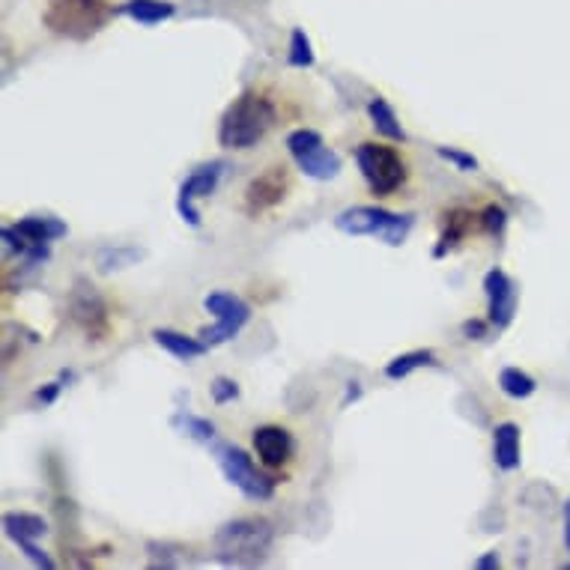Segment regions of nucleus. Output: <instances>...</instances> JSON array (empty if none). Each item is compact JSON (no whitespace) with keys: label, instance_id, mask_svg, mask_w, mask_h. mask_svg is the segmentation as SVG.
<instances>
[{"label":"nucleus","instance_id":"5","mask_svg":"<svg viewBox=\"0 0 570 570\" xmlns=\"http://www.w3.org/2000/svg\"><path fill=\"white\" fill-rule=\"evenodd\" d=\"M415 219L412 215H398V212L382 210V207H350L338 212L335 228L347 236H380L386 245L398 249L410 236Z\"/></svg>","mask_w":570,"mask_h":570},{"label":"nucleus","instance_id":"6","mask_svg":"<svg viewBox=\"0 0 570 570\" xmlns=\"http://www.w3.org/2000/svg\"><path fill=\"white\" fill-rule=\"evenodd\" d=\"M215 461H219V469L224 478L231 481L233 487L251 502H266L275 496V487L278 481L266 475V472L257 469V463L251 461V454L240 445H231V442H221L215 448Z\"/></svg>","mask_w":570,"mask_h":570},{"label":"nucleus","instance_id":"12","mask_svg":"<svg viewBox=\"0 0 570 570\" xmlns=\"http://www.w3.org/2000/svg\"><path fill=\"white\" fill-rule=\"evenodd\" d=\"M254 451L266 469H281L293 461L296 454V436L281 424H261L254 431Z\"/></svg>","mask_w":570,"mask_h":570},{"label":"nucleus","instance_id":"28","mask_svg":"<svg viewBox=\"0 0 570 570\" xmlns=\"http://www.w3.org/2000/svg\"><path fill=\"white\" fill-rule=\"evenodd\" d=\"M19 550L24 552V556H28V559H31L36 568H45V570L54 568V559H51V556H45V552L36 547V540H19Z\"/></svg>","mask_w":570,"mask_h":570},{"label":"nucleus","instance_id":"31","mask_svg":"<svg viewBox=\"0 0 570 570\" xmlns=\"http://www.w3.org/2000/svg\"><path fill=\"white\" fill-rule=\"evenodd\" d=\"M475 568H478V570L499 568V552H487V556H481V559L475 561Z\"/></svg>","mask_w":570,"mask_h":570},{"label":"nucleus","instance_id":"15","mask_svg":"<svg viewBox=\"0 0 570 570\" xmlns=\"http://www.w3.org/2000/svg\"><path fill=\"white\" fill-rule=\"evenodd\" d=\"M15 231L31 242L33 249H49L51 242L61 240L70 233V228L61 219H51V215H28L15 224Z\"/></svg>","mask_w":570,"mask_h":570},{"label":"nucleus","instance_id":"14","mask_svg":"<svg viewBox=\"0 0 570 570\" xmlns=\"http://www.w3.org/2000/svg\"><path fill=\"white\" fill-rule=\"evenodd\" d=\"M493 461L502 472L520 469V428L514 421H502L493 431Z\"/></svg>","mask_w":570,"mask_h":570},{"label":"nucleus","instance_id":"3","mask_svg":"<svg viewBox=\"0 0 570 570\" xmlns=\"http://www.w3.org/2000/svg\"><path fill=\"white\" fill-rule=\"evenodd\" d=\"M352 156H356V165H359L368 189L377 198H391L394 191H401L407 180H410V165H407L398 147L365 140V144L356 147Z\"/></svg>","mask_w":570,"mask_h":570},{"label":"nucleus","instance_id":"2","mask_svg":"<svg viewBox=\"0 0 570 570\" xmlns=\"http://www.w3.org/2000/svg\"><path fill=\"white\" fill-rule=\"evenodd\" d=\"M275 543V526L263 517H240L215 531V559L228 568L261 564Z\"/></svg>","mask_w":570,"mask_h":570},{"label":"nucleus","instance_id":"7","mask_svg":"<svg viewBox=\"0 0 570 570\" xmlns=\"http://www.w3.org/2000/svg\"><path fill=\"white\" fill-rule=\"evenodd\" d=\"M287 152H291V159L296 161V168L310 177V180H335L344 168V161L335 150L326 147V140H323L320 131L314 129H296L287 135Z\"/></svg>","mask_w":570,"mask_h":570},{"label":"nucleus","instance_id":"32","mask_svg":"<svg viewBox=\"0 0 570 570\" xmlns=\"http://www.w3.org/2000/svg\"><path fill=\"white\" fill-rule=\"evenodd\" d=\"M359 398H361V386L356 380H350L347 382V398H344V407H347L350 401H359Z\"/></svg>","mask_w":570,"mask_h":570},{"label":"nucleus","instance_id":"13","mask_svg":"<svg viewBox=\"0 0 570 570\" xmlns=\"http://www.w3.org/2000/svg\"><path fill=\"white\" fill-rule=\"evenodd\" d=\"M72 317L93 340H99L108 331V310H105V302L99 299V293L93 287L78 284V293L72 296Z\"/></svg>","mask_w":570,"mask_h":570},{"label":"nucleus","instance_id":"33","mask_svg":"<svg viewBox=\"0 0 570 570\" xmlns=\"http://www.w3.org/2000/svg\"><path fill=\"white\" fill-rule=\"evenodd\" d=\"M564 547L570 552V499L564 502Z\"/></svg>","mask_w":570,"mask_h":570},{"label":"nucleus","instance_id":"10","mask_svg":"<svg viewBox=\"0 0 570 570\" xmlns=\"http://www.w3.org/2000/svg\"><path fill=\"white\" fill-rule=\"evenodd\" d=\"M484 293H487V320L496 329H508L514 317H517V299L520 291L510 281L508 272L490 270L484 275Z\"/></svg>","mask_w":570,"mask_h":570},{"label":"nucleus","instance_id":"1","mask_svg":"<svg viewBox=\"0 0 570 570\" xmlns=\"http://www.w3.org/2000/svg\"><path fill=\"white\" fill-rule=\"evenodd\" d=\"M278 123V108L270 96L257 91L240 93L219 120V144L224 150L257 147Z\"/></svg>","mask_w":570,"mask_h":570},{"label":"nucleus","instance_id":"16","mask_svg":"<svg viewBox=\"0 0 570 570\" xmlns=\"http://www.w3.org/2000/svg\"><path fill=\"white\" fill-rule=\"evenodd\" d=\"M152 340L159 344L161 350L170 352L173 359L180 361H194L207 356L210 350V344L201 338H189V335H182V331H173V329H156L152 331Z\"/></svg>","mask_w":570,"mask_h":570},{"label":"nucleus","instance_id":"27","mask_svg":"<svg viewBox=\"0 0 570 570\" xmlns=\"http://www.w3.org/2000/svg\"><path fill=\"white\" fill-rule=\"evenodd\" d=\"M210 394H212V401L219 403V407H224V403H231L240 398V386H236L231 377H215L210 386Z\"/></svg>","mask_w":570,"mask_h":570},{"label":"nucleus","instance_id":"29","mask_svg":"<svg viewBox=\"0 0 570 570\" xmlns=\"http://www.w3.org/2000/svg\"><path fill=\"white\" fill-rule=\"evenodd\" d=\"M487 326H490V320H466L463 323V335L469 340H484L487 338Z\"/></svg>","mask_w":570,"mask_h":570},{"label":"nucleus","instance_id":"30","mask_svg":"<svg viewBox=\"0 0 570 570\" xmlns=\"http://www.w3.org/2000/svg\"><path fill=\"white\" fill-rule=\"evenodd\" d=\"M57 394H61V382H49L45 389L36 391V398H40L42 403H51V401H54V398H57Z\"/></svg>","mask_w":570,"mask_h":570},{"label":"nucleus","instance_id":"8","mask_svg":"<svg viewBox=\"0 0 570 570\" xmlns=\"http://www.w3.org/2000/svg\"><path fill=\"white\" fill-rule=\"evenodd\" d=\"M203 308L215 314V326L210 329H201L198 338L207 340L210 347H219V344H228L240 335L251 320V305L245 299H240L236 293H210L207 299H203Z\"/></svg>","mask_w":570,"mask_h":570},{"label":"nucleus","instance_id":"17","mask_svg":"<svg viewBox=\"0 0 570 570\" xmlns=\"http://www.w3.org/2000/svg\"><path fill=\"white\" fill-rule=\"evenodd\" d=\"M472 215L469 210H451L445 212V228H442L440 233V242L433 245V257L436 261H442V257H448L451 251L457 249L466 236H469L472 231Z\"/></svg>","mask_w":570,"mask_h":570},{"label":"nucleus","instance_id":"20","mask_svg":"<svg viewBox=\"0 0 570 570\" xmlns=\"http://www.w3.org/2000/svg\"><path fill=\"white\" fill-rule=\"evenodd\" d=\"M3 531L10 540H36L49 531V522L42 520L40 514H28V510H12V514H3Z\"/></svg>","mask_w":570,"mask_h":570},{"label":"nucleus","instance_id":"11","mask_svg":"<svg viewBox=\"0 0 570 570\" xmlns=\"http://www.w3.org/2000/svg\"><path fill=\"white\" fill-rule=\"evenodd\" d=\"M287 189H291V182H287L284 168L263 170V173H257V177L249 182L242 210H245V215H251V219H261L263 212L275 210V207L284 201Z\"/></svg>","mask_w":570,"mask_h":570},{"label":"nucleus","instance_id":"18","mask_svg":"<svg viewBox=\"0 0 570 570\" xmlns=\"http://www.w3.org/2000/svg\"><path fill=\"white\" fill-rule=\"evenodd\" d=\"M117 15H129L131 21H138L144 28L161 24L177 15V7L170 0H126L123 7H117Z\"/></svg>","mask_w":570,"mask_h":570},{"label":"nucleus","instance_id":"9","mask_svg":"<svg viewBox=\"0 0 570 570\" xmlns=\"http://www.w3.org/2000/svg\"><path fill=\"white\" fill-rule=\"evenodd\" d=\"M224 170H228V161H207L201 168H194L182 180L180 186V194H177V212H180V219L191 228H201V212H198V201L203 198H210L212 191L219 189L221 177H224Z\"/></svg>","mask_w":570,"mask_h":570},{"label":"nucleus","instance_id":"26","mask_svg":"<svg viewBox=\"0 0 570 570\" xmlns=\"http://www.w3.org/2000/svg\"><path fill=\"white\" fill-rule=\"evenodd\" d=\"M436 152H440V159L451 161L454 168L463 170V173H472V170H478V159L472 156V152H463L457 150V147H436Z\"/></svg>","mask_w":570,"mask_h":570},{"label":"nucleus","instance_id":"21","mask_svg":"<svg viewBox=\"0 0 570 570\" xmlns=\"http://www.w3.org/2000/svg\"><path fill=\"white\" fill-rule=\"evenodd\" d=\"M419 368H440V359H436V352L433 350H410L403 352V356H394V359L386 365V377L389 380H407L412 370Z\"/></svg>","mask_w":570,"mask_h":570},{"label":"nucleus","instance_id":"22","mask_svg":"<svg viewBox=\"0 0 570 570\" xmlns=\"http://www.w3.org/2000/svg\"><path fill=\"white\" fill-rule=\"evenodd\" d=\"M499 389L505 391L508 398H514V401H526V398H531V394L538 391V382H535V377H529L526 370L505 368L499 373Z\"/></svg>","mask_w":570,"mask_h":570},{"label":"nucleus","instance_id":"19","mask_svg":"<svg viewBox=\"0 0 570 570\" xmlns=\"http://www.w3.org/2000/svg\"><path fill=\"white\" fill-rule=\"evenodd\" d=\"M368 117H370V123H373V129L380 131L382 138L398 140V144L407 140V131H403V126H401V117L394 114V108L389 105V99L373 96V99L368 102Z\"/></svg>","mask_w":570,"mask_h":570},{"label":"nucleus","instance_id":"25","mask_svg":"<svg viewBox=\"0 0 570 570\" xmlns=\"http://www.w3.org/2000/svg\"><path fill=\"white\" fill-rule=\"evenodd\" d=\"M481 228L484 233H490V236H502L505 228H508V212L502 210L499 203H490V207H484V212L478 215Z\"/></svg>","mask_w":570,"mask_h":570},{"label":"nucleus","instance_id":"4","mask_svg":"<svg viewBox=\"0 0 570 570\" xmlns=\"http://www.w3.org/2000/svg\"><path fill=\"white\" fill-rule=\"evenodd\" d=\"M117 15L105 0H51L45 10V24L66 40L84 42L105 28V21Z\"/></svg>","mask_w":570,"mask_h":570},{"label":"nucleus","instance_id":"24","mask_svg":"<svg viewBox=\"0 0 570 570\" xmlns=\"http://www.w3.org/2000/svg\"><path fill=\"white\" fill-rule=\"evenodd\" d=\"M170 424H173L177 431L186 433V436H191V440H198V442L215 440V424L207 419H198V415H173Z\"/></svg>","mask_w":570,"mask_h":570},{"label":"nucleus","instance_id":"23","mask_svg":"<svg viewBox=\"0 0 570 570\" xmlns=\"http://www.w3.org/2000/svg\"><path fill=\"white\" fill-rule=\"evenodd\" d=\"M314 61H317V57H314V49H310L308 33L302 31V28H296V31L291 33V51H287V63L296 66V70H310Z\"/></svg>","mask_w":570,"mask_h":570}]
</instances>
